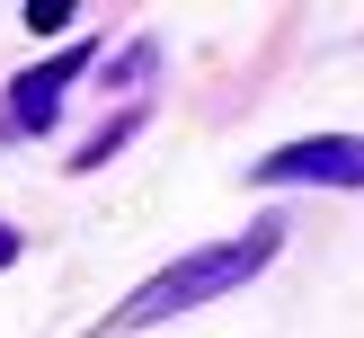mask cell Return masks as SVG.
Here are the masks:
<instances>
[{
    "label": "cell",
    "mask_w": 364,
    "mask_h": 338,
    "mask_svg": "<svg viewBox=\"0 0 364 338\" xmlns=\"http://www.w3.org/2000/svg\"><path fill=\"white\" fill-rule=\"evenodd\" d=\"M276 258V231L249 223L240 241H213V249H187L178 267H160L151 285H134V302L116 312V329H142V320H169V312H196V302H223L231 285H249L258 267Z\"/></svg>",
    "instance_id": "obj_1"
},
{
    "label": "cell",
    "mask_w": 364,
    "mask_h": 338,
    "mask_svg": "<svg viewBox=\"0 0 364 338\" xmlns=\"http://www.w3.org/2000/svg\"><path fill=\"white\" fill-rule=\"evenodd\" d=\"M258 187H364V134H311V142H284V152H267Z\"/></svg>",
    "instance_id": "obj_2"
},
{
    "label": "cell",
    "mask_w": 364,
    "mask_h": 338,
    "mask_svg": "<svg viewBox=\"0 0 364 338\" xmlns=\"http://www.w3.org/2000/svg\"><path fill=\"white\" fill-rule=\"evenodd\" d=\"M80 63H89V53H53V63H36L27 80L9 89V107H0V125H9V134H45V125H53V107H63V89L80 80Z\"/></svg>",
    "instance_id": "obj_3"
},
{
    "label": "cell",
    "mask_w": 364,
    "mask_h": 338,
    "mask_svg": "<svg viewBox=\"0 0 364 338\" xmlns=\"http://www.w3.org/2000/svg\"><path fill=\"white\" fill-rule=\"evenodd\" d=\"M9 258H18V231H9V223H0V267H9Z\"/></svg>",
    "instance_id": "obj_4"
}]
</instances>
